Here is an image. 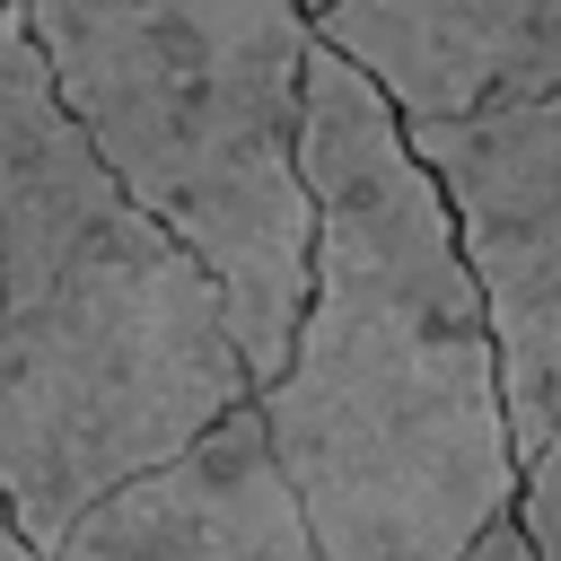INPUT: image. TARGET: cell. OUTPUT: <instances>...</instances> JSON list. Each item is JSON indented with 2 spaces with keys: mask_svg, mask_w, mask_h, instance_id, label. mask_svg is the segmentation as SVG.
Instances as JSON below:
<instances>
[{
  "mask_svg": "<svg viewBox=\"0 0 561 561\" xmlns=\"http://www.w3.org/2000/svg\"><path fill=\"white\" fill-rule=\"evenodd\" d=\"M316 44L368 70L403 123L561 88V0H324Z\"/></svg>",
  "mask_w": 561,
  "mask_h": 561,
  "instance_id": "8992f818",
  "label": "cell"
},
{
  "mask_svg": "<svg viewBox=\"0 0 561 561\" xmlns=\"http://www.w3.org/2000/svg\"><path fill=\"white\" fill-rule=\"evenodd\" d=\"M9 9H18V0H0V18H9Z\"/></svg>",
  "mask_w": 561,
  "mask_h": 561,
  "instance_id": "30bf717a",
  "label": "cell"
},
{
  "mask_svg": "<svg viewBox=\"0 0 561 561\" xmlns=\"http://www.w3.org/2000/svg\"><path fill=\"white\" fill-rule=\"evenodd\" d=\"M465 561H535V543H526V526H517V517H500V526H491Z\"/></svg>",
  "mask_w": 561,
  "mask_h": 561,
  "instance_id": "ba28073f",
  "label": "cell"
},
{
  "mask_svg": "<svg viewBox=\"0 0 561 561\" xmlns=\"http://www.w3.org/2000/svg\"><path fill=\"white\" fill-rule=\"evenodd\" d=\"M18 9L88 149L123 175V193L149 219H167L210 263L263 394L289 359L316 263V193H307L316 9L307 0H18Z\"/></svg>",
  "mask_w": 561,
  "mask_h": 561,
  "instance_id": "3957f363",
  "label": "cell"
},
{
  "mask_svg": "<svg viewBox=\"0 0 561 561\" xmlns=\"http://www.w3.org/2000/svg\"><path fill=\"white\" fill-rule=\"evenodd\" d=\"M307 193L316 263L263 386L272 447L324 561H465L526 491L500 333L394 96L333 44L307 61Z\"/></svg>",
  "mask_w": 561,
  "mask_h": 561,
  "instance_id": "6da1fadb",
  "label": "cell"
},
{
  "mask_svg": "<svg viewBox=\"0 0 561 561\" xmlns=\"http://www.w3.org/2000/svg\"><path fill=\"white\" fill-rule=\"evenodd\" d=\"M0 561H35V552L18 543V526H9V517H0Z\"/></svg>",
  "mask_w": 561,
  "mask_h": 561,
  "instance_id": "9c48e42d",
  "label": "cell"
},
{
  "mask_svg": "<svg viewBox=\"0 0 561 561\" xmlns=\"http://www.w3.org/2000/svg\"><path fill=\"white\" fill-rule=\"evenodd\" d=\"M517 526L535 543V561H561V430L526 456V491H517Z\"/></svg>",
  "mask_w": 561,
  "mask_h": 561,
  "instance_id": "52a82bcc",
  "label": "cell"
},
{
  "mask_svg": "<svg viewBox=\"0 0 561 561\" xmlns=\"http://www.w3.org/2000/svg\"><path fill=\"white\" fill-rule=\"evenodd\" d=\"M254 394L210 263L70 123L26 9L0 18V517L35 561Z\"/></svg>",
  "mask_w": 561,
  "mask_h": 561,
  "instance_id": "7a4b0ae2",
  "label": "cell"
},
{
  "mask_svg": "<svg viewBox=\"0 0 561 561\" xmlns=\"http://www.w3.org/2000/svg\"><path fill=\"white\" fill-rule=\"evenodd\" d=\"M53 561H324V543L272 447L263 394H245L184 456L105 491L53 543Z\"/></svg>",
  "mask_w": 561,
  "mask_h": 561,
  "instance_id": "5b68a950",
  "label": "cell"
},
{
  "mask_svg": "<svg viewBox=\"0 0 561 561\" xmlns=\"http://www.w3.org/2000/svg\"><path fill=\"white\" fill-rule=\"evenodd\" d=\"M307 9H324V0H307Z\"/></svg>",
  "mask_w": 561,
  "mask_h": 561,
  "instance_id": "8fae6325",
  "label": "cell"
},
{
  "mask_svg": "<svg viewBox=\"0 0 561 561\" xmlns=\"http://www.w3.org/2000/svg\"><path fill=\"white\" fill-rule=\"evenodd\" d=\"M403 131L456 210L465 263L500 333L508 430L517 456H535L561 430V88Z\"/></svg>",
  "mask_w": 561,
  "mask_h": 561,
  "instance_id": "277c9868",
  "label": "cell"
}]
</instances>
